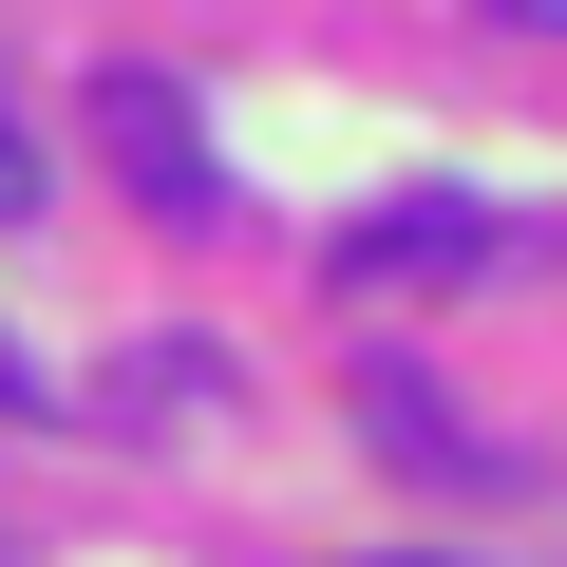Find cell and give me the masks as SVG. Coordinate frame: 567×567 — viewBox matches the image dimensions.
<instances>
[{
	"label": "cell",
	"instance_id": "cell-1",
	"mask_svg": "<svg viewBox=\"0 0 567 567\" xmlns=\"http://www.w3.org/2000/svg\"><path fill=\"white\" fill-rule=\"evenodd\" d=\"M95 114H114V171H133V208H171V227H208V208H227V152H208V114H189L171 76H114Z\"/></svg>",
	"mask_w": 567,
	"mask_h": 567
},
{
	"label": "cell",
	"instance_id": "cell-2",
	"mask_svg": "<svg viewBox=\"0 0 567 567\" xmlns=\"http://www.w3.org/2000/svg\"><path fill=\"white\" fill-rule=\"evenodd\" d=\"M341 265H360V284H454V265H529V227L473 208V189H416V208H379Z\"/></svg>",
	"mask_w": 567,
	"mask_h": 567
},
{
	"label": "cell",
	"instance_id": "cell-3",
	"mask_svg": "<svg viewBox=\"0 0 567 567\" xmlns=\"http://www.w3.org/2000/svg\"><path fill=\"white\" fill-rule=\"evenodd\" d=\"M379 435H398V454H416V473H492V454H473V435H454V416H435V398H416V379H379Z\"/></svg>",
	"mask_w": 567,
	"mask_h": 567
},
{
	"label": "cell",
	"instance_id": "cell-4",
	"mask_svg": "<svg viewBox=\"0 0 567 567\" xmlns=\"http://www.w3.org/2000/svg\"><path fill=\"white\" fill-rule=\"evenodd\" d=\"M0 208H39V133L20 114H0Z\"/></svg>",
	"mask_w": 567,
	"mask_h": 567
},
{
	"label": "cell",
	"instance_id": "cell-5",
	"mask_svg": "<svg viewBox=\"0 0 567 567\" xmlns=\"http://www.w3.org/2000/svg\"><path fill=\"white\" fill-rule=\"evenodd\" d=\"M39 398H58V379H39V360H20V341H0V416H39Z\"/></svg>",
	"mask_w": 567,
	"mask_h": 567
},
{
	"label": "cell",
	"instance_id": "cell-6",
	"mask_svg": "<svg viewBox=\"0 0 567 567\" xmlns=\"http://www.w3.org/2000/svg\"><path fill=\"white\" fill-rule=\"evenodd\" d=\"M492 20H529V39H567V0H492Z\"/></svg>",
	"mask_w": 567,
	"mask_h": 567
}]
</instances>
